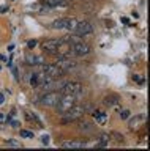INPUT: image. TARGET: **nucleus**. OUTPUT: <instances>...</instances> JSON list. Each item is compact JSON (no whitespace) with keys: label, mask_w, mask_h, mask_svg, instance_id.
Here are the masks:
<instances>
[{"label":"nucleus","mask_w":150,"mask_h":151,"mask_svg":"<svg viewBox=\"0 0 150 151\" xmlns=\"http://www.w3.org/2000/svg\"><path fill=\"white\" fill-rule=\"evenodd\" d=\"M74 104H76V96H74V94H60L55 107H57V112L60 115H63V113H67Z\"/></svg>","instance_id":"f257e3e1"},{"label":"nucleus","mask_w":150,"mask_h":151,"mask_svg":"<svg viewBox=\"0 0 150 151\" xmlns=\"http://www.w3.org/2000/svg\"><path fill=\"white\" fill-rule=\"evenodd\" d=\"M88 109V106L87 107H84V106H74L70 109V110L67 112V113H63V123H70V121H76V120H81V118L84 116V113H86V110Z\"/></svg>","instance_id":"f03ea898"},{"label":"nucleus","mask_w":150,"mask_h":151,"mask_svg":"<svg viewBox=\"0 0 150 151\" xmlns=\"http://www.w3.org/2000/svg\"><path fill=\"white\" fill-rule=\"evenodd\" d=\"M55 52L59 57H70L73 54V42H70L68 40H59Z\"/></svg>","instance_id":"7ed1b4c3"},{"label":"nucleus","mask_w":150,"mask_h":151,"mask_svg":"<svg viewBox=\"0 0 150 151\" xmlns=\"http://www.w3.org/2000/svg\"><path fill=\"white\" fill-rule=\"evenodd\" d=\"M82 91V85L79 83V82H67L63 85L62 88H60V94H79Z\"/></svg>","instance_id":"20e7f679"},{"label":"nucleus","mask_w":150,"mask_h":151,"mask_svg":"<svg viewBox=\"0 0 150 151\" xmlns=\"http://www.w3.org/2000/svg\"><path fill=\"white\" fill-rule=\"evenodd\" d=\"M59 98H60V93H57V91H49V93H44L43 96H41L40 102L43 104V106H46V107H52V106H55V104H57Z\"/></svg>","instance_id":"39448f33"},{"label":"nucleus","mask_w":150,"mask_h":151,"mask_svg":"<svg viewBox=\"0 0 150 151\" xmlns=\"http://www.w3.org/2000/svg\"><path fill=\"white\" fill-rule=\"evenodd\" d=\"M73 32L76 33L78 36H86V35H90V33L93 32V27L88 21H82V22L76 24V27H74Z\"/></svg>","instance_id":"423d86ee"},{"label":"nucleus","mask_w":150,"mask_h":151,"mask_svg":"<svg viewBox=\"0 0 150 151\" xmlns=\"http://www.w3.org/2000/svg\"><path fill=\"white\" fill-rule=\"evenodd\" d=\"M43 73H44L46 76H49V77H52V79H59V77H62V76L65 74L55 63L44 65V66H43Z\"/></svg>","instance_id":"0eeeda50"},{"label":"nucleus","mask_w":150,"mask_h":151,"mask_svg":"<svg viewBox=\"0 0 150 151\" xmlns=\"http://www.w3.org/2000/svg\"><path fill=\"white\" fill-rule=\"evenodd\" d=\"M90 46L87 44V42H82V41H74L73 42V54H76L79 57H82V55H87V54H90Z\"/></svg>","instance_id":"6e6552de"},{"label":"nucleus","mask_w":150,"mask_h":151,"mask_svg":"<svg viewBox=\"0 0 150 151\" xmlns=\"http://www.w3.org/2000/svg\"><path fill=\"white\" fill-rule=\"evenodd\" d=\"M55 65H57L59 68H60V69L63 71V73H67V71L73 69L74 66H76V61L70 60L68 57H59V60L55 61Z\"/></svg>","instance_id":"1a4fd4ad"},{"label":"nucleus","mask_w":150,"mask_h":151,"mask_svg":"<svg viewBox=\"0 0 150 151\" xmlns=\"http://www.w3.org/2000/svg\"><path fill=\"white\" fill-rule=\"evenodd\" d=\"M57 44H59V40H46V41H43L41 47H43V50L49 52V54H55V47H57Z\"/></svg>","instance_id":"9d476101"},{"label":"nucleus","mask_w":150,"mask_h":151,"mask_svg":"<svg viewBox=\"0 0 150 151\" xmlns=\"http://www.w3.org/2000/svg\"><path fill=\"white\" fill-rule=\"evenodd\" d=\"M62 146L63 148H82V146H86V143L79 140H65L62 142Z\"/></svg>","instance_id":"9b49d317"},{"label":"nucleus","mask_w":150,"mask_h":151,"mask_svg":"<svg viewBox=\"0 0 150 151\" xmlns=\"http://www.w3.org/2000/svg\"><path fill=\"white\" fill-rule=\"evenodd\" d=\"M104 106H107V107H114V106H117V104L120 102V98L117 96V94H109V96H106L104 98Z\"/></svg>","instance_id":"f8f14e48"},{"label":"nucleus","mask_w":150,"mask_h":151,"mask_svg":"<svg viewBox=\"0 0 150 151\" xmlns=\"http://www.w3.org/2000/svg\"><path fill=\"white\" fill-rule=\"evenodd\" d=\"M92 116L95 118V120H96L98 123H100V124L106 123V120H107V113L101 112V110H93V112H92Z\"/></svg>","instance_id":"ddd939ff"},{"label":"nucleus","mask_w":150,"mask_h":151,"mask_svg":"<svg viewBox=\"0 0 150 151\" xmlns=\"http://www.w3.org/2000/svg\"><path fill=\"white\" fill-rule=\"evenodd\" d=\"M67 0H43V5H46L48 8H54V6H63L67 5Z\"/></svg>","instance_id":"4468645a"},{"label":"nucleus","mask_w":150,"mask_h":151,"mask_svg":"<svg viewBox=\"0 0 150 151\" xmlns=\"http://www.w3.org/2000/svg\"><path fill=\"white\" fill-rule=\"evenodd\" d=\"M111 142V134H101L100 135V139H98L96 142V146H107V143Z\"/></svg>","instance_id":"2eb2a0df"},{"label":"nucleus","mask_w":150,"mask_h":151,"mask_svg":"<svg viewBox=\"0 0 150 151\" xmlns=\"http://www.w3.org/2000/svg\"><path fill=\"white\" fill-rule=\"evenodd\" d=\"M76 24H78V21L74 17H67V25H65V28L70 30V32H73L74 27H76Z\"/></svg>","instance_id":"dca6fc26"},{"label":"nucleus","mask_w":150,"mask_h":151,"mask_svg":"<svg viewBox=\"0 0 150 151\" xmlns=\"http://www.w3.org/2000/svg\"><path fill=\"white\" fill-rule=\"evenodd\" d=\"M65 25H67V17L57 19V21L52 22V27H54V28H65Z\"/></svg>","instance_id":"f3484780"},{"label":"nucleus","mask_w":150,"mask_h":151,"mask_svg":"<svg viewBox=\"0 0 150 151\" xmlns=\"http://www.w3.org/2000/svg\"><path fill=\"white\" fill-rule=\"evenodd\" d=\"M25 116H27V120H29V121H35L36 124H38V127H41V126H43V124H41V121L38 120V118H36V115H35V113L25 112Z\"/></svg>","instance_id":"a211bd4d"},{"label":"nucleus","mask_w":150,"mask_h":151,"mask_svg":"<svg viewBox=\"0 0 150 151\" xmlns=\"http://www.w3.org/2000/svg\"><path fill=\"white\" fill-rule=\"evenodd\" d=\"M141 120H144V116H136L134 120H131V123H130V129H131V131H133V129H138V127H139L138 124H139Z\"/></svg>","instance_id":"6ab92c4d"},{"label":"nucleus","mask_w":150,"mask_h":151,"mask_svg":"<svg viewBox=\"0 0 150 151\" xmlns=\"http://www.w3.org/2000/svg\"><path fill=\"white\" fill-rule=\"evenodd\" d=\"M30 83H32V87H38V85H40V74H33V76H32Z\"/></svg>","instance_id":"aec40b11"},{"label":"nucleus","mask_w":150,"mask_h":151,"mask_svg":"<svg viewBox=\"0 0 150 151\" xmlns=\"http://www.w3.org/2000/svg\"><path fill=\"white\" fill-rule=\"evenodd\" d=\"M79 129L81 131H90L92 129V123H87V121L79 123Z\"/></svg>","instance_id":"412c9836"},{"label":"nucleus","mask_w":150,"mask_h":151,"mask_svg":"<svg viewBox=\"0 0 150 151\" xmlns=\"http://www.w3.org/2000/svg\"><path fill=\"white\" fill-rule=\"evenodd\" d=\"M111 135H112V137H115L117 143H125V139H123V135H122V134H119V132H112Z\"/></svg>","instance_id":"4be33fe9"},{"label":"nucleus","mask_w":150,"mask_h":151,"mask_svg":"<svg viewBox=\"0 0 150 151\" xmlns=\"http://www.w3.org/2000/svg\"><path fill=\"white\" fill-rule=\"evenodd\" d=\"M25 61H27V65H36V63H35V57L30 55V54L25 55Z\"/></svg>","instance_id":"5701e85b"},{"label":"nucleus","mask_w":150,"mask_h":151,"mask_svg":"<svg viewBox=\"0 0 150 151\" xmlns=\"http://www.w3.org/2000/svg\"><path fill=\"white\" fill-rule=\"evenodd\" d=\"M21 137H29V139H33V132L22 129V131H21Z\"/></svg>","instance_id":"b1692460"},{"label":"nucleus","mask_w":150,"mask_h":151,"mask_svg":"<svg viewBox=\"0 0 150 151\" xmlns=\"http://www.w3.org/2000/svg\"><path fill=\"white\" fill-rule=\"evenodd\" d=\"M5 143L10 145V146H21V143H19V142H16V140H7Z\"/></svg>","instance_id":"393cba45"},{"label":"nucleus","mask_w":150,"mask_h":151,"mask_svg":"<svg viewBox=\"0 0 150 151\" xmlns=\"http://www.w3.org/2000/svg\"><path fill=\"white\" fill-rule=\"evenodd\" d=\"M128 116H130V110H123V112L120 113V118H122V120H126Z\"/></svg>","instance_id":"a878e982"},{"label":"nucleus","mask_w":150,"mask_h":151,"mask_svg":"<svg viewBox=\"0 0 150 151\" xmlns=\"http://www.w3.org/2000/svg\"><path fill=\"white\" fill-rule=\"evenodd\" d=\"M41 143H43V145H48V143H49V135H43V137H41Z\"/></svg>","instance_id":"bb28decb"},{"label":"nucleus","mask_w":150,"mask_h":151,"mask_svg":"<svg viewBox=\"0 0 150 151\" xmlns=\"http://www.w3.org/2000/svg\"><path fill=\"white\" fill-rule=\"evenodd\" d=\"M35 46H36V41H35V40H32V41L27 42V47H29V49H33Z\"/></svg>","instance_id":"cd10ccee"},{"label":"nucleus","mask_w":150,"mask_h":151,"mask_svg":"<svg viewBox=\"0 0 150 151\" xmlns=\"http://www.w3.org/2000/svg\"><path fill=\"white\" fill-rule=\"evenodd\" d=\"M5 120H7V115L0 112V123H5Z\"/></svg>","instance_id":"c85d7f7f"},{"label":"nucleus","mask_w":150,"mask_h":151,"mask_svg":"<svg viewBox=\"0 0 150 151\" xmlns=\"http://www.w3.org/2000/svg\"><path fill=\"white\" fill-rule=\"evenodd\" d=\"M8 9V6H5V5H3V6H0V13H5Z\"/></svg>","instance_id":"c756f323"},{"label":"nucleus","mask_w":150,"mask_h":151,"mask_svg":"<svg viewBox=\"0 0 150 151\" xmlns=\"http://www.w3.org/2000/svg\"><path fill=\"white\" fill-rule=\"evenodd\" d=\"M3 101H5V94H0V104H3Z\"/></svg>","instance_id":"7c9ffc66"},{"label":"nucleus","mask_w":150,"mask_h":151,"mask_svg":"<svg viewBox=\"0 0 150 151\" xmlns=\"http://www.w3.org/2000/svg\"><path fill=\"white\" fill-rule=\"evenodd\" d=\"M122 22H123V24H128L130 21H128V17H122Z\"/></svg>","instance_id":"2f4dec72"}]
</instances>
